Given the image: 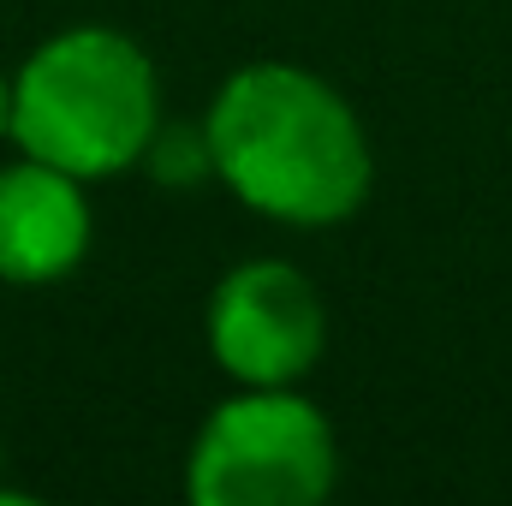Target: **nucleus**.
<instances>
[{
  "label": "nucleus",
  "mask_w": 512,
  "mask_h": 506,
  "mask_svg": "<svg viewBox=\"0 0 512 506\" xmlns=\"http://www.w3.org/2000/svg\"><path fill=\"white\" fill-rule=\"evenodd\" d=\"M215 179L268 221L340 227L364 209L376 185V155L352 102L292 60L239 66L209 114Z\"/></svg>",
  "instance_id": "nucleus-1"
},
{
  "label": "nucleus",
  "mask_w": 512,
  "mask_h": 506,
  "mask_svg": "<svg viewBox=\"0 0 512 506\" xmlns=\"http://www.w3.org/2000/svg\"><path fill=\"white\" fill-rule=\"evenodd\" d=\"M155 126V66L114 24H72L12 72V143L84 185L137 167Z\"/></svg>",
  "instance_id": "nucleus-2"
},
{
  "label": "nucleus",
  "mask_w": 512,
  "mask_h": 506,
  "mask_svg": "<svg viewBox=\"0 0 512 506\" xmlns=\"http://www.w3.org/2000/svg\"><path fill=\"white\" fill-rule=\"evenodd\" d=\"M340 477L328 417L298 387H245L221 399L185 465L197 506H310Z\"/></svg>",
  "instance_id": "nucleus-3"
},
{
  "label": "nucleus",
  "mask_w": 512,
  "mask_h": 506,
  "mask_svg": "<svg viewBox=\"0 0 512 506\" xmlns=\"http://www.w3.org/2000/svg\"><path fill=\"white\" fill-rule=\"evenodd\" d=\"M322 346V292L280 256L239 262L209 298V352L239 387H298Z\"/></svg>",
  "instance_id": "nucleus-4"
},
{
  "label": "nucleus",
  "mask_w": 512,
  "mask_h": 506,
  "mask_svg": "<svg viewBox=\"0 0 512 506\" xmlns=\"http://www.w3.org/2000/svg\"><path fill=\"white\" fill-rule=\"evenodd\" d=\"M90 251V197L84 179L24 155L0 167V280L48 286L66 280Z\"/></svg>",
  "instance_id": "nucleus-5"
},
{
  "label": "nucleus",
  "mask_w": 512,
  "mask_h": 506,
  "mask_svg": "<svg viewBox=\"0 0 512 506\" xmlns=\"http://www.w3.org/2000/svg\"><path fill=\"white\" fill-rule=\"evenodd\" d=\"M143 167L155 185H197V179H215V149H209V126H155L149 149H143Z\"/></svg>",
  "instance_id": "nucleus-6"
},
{
  "label": "nucleus",
  "mask_w": 512,
  "mask_h": 506,
  "mask_svg": "<svg viewBox=\"0 0 512 506\" xmlns=\"http://www.w3.org/2000/svg\"><path fill=\"white\" fill-rule=\"evenodd\" d=\"M0 137H12V78L0 72Z\"/></svg>",
  "instance_id": "nucleus-7"
},
{
  "label": "nucleus",
  "mask_w": 512,
  "mask_h": 506,
  "mask_svg": "<svg viewBox=\"0 0 512 506\" xmlns=\"http://www.w3.org/2000/svg\"><path fill=\"white\" fill-rule=\"evenodd\" d=\"M0 465H6V447H0ZM0 501H24L18 489H0Z\"/></svg>",
  "instance_id": "nucleus-8"
}]
</instances>
